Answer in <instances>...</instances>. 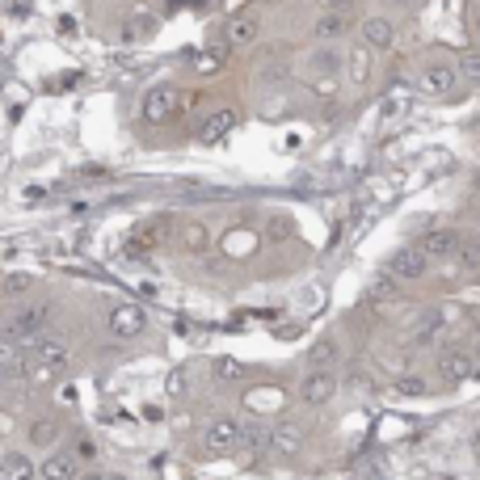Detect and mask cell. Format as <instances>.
Masks as SVG:
<instances>
[{"instance_id":"cell-34","label":"cell","mask_w":480,"mask_h":480,"mask_svg":"<svg viewBox=\"0 0 480 480\" xmlns=\"http://www.w3.org/2000/svg\"><path fill=\"white\" fill-rule=\"evenodd\" d=\"M476 249H480V228H476Z\"/></svg>"},{"instance_id":"cell-32","label":"cell","mask_w":480,"mask_h":480,"mask_svg":"<svg viewBox=\"0 0 480 480\" xmlns=\"http://www.w3.org/2000/svg\"><path fill=\"white\" fill-rule=\"evenodd\" d=\"M472 30H476V38H480V9H476V17H472Z\"/></svg>"},{"instance_id":"cell-1","label":"cell","mask_w":480,"mask_h":480,"mask_svg":"<svg viewBox=\"0 0 480 480\" xmlns=\"http://www.w3.org/2000/svg\"><path fill=\"white\" fill-rule=\"evenodd\" d=\"M60 367H68V341L60 333H38L34 341H26V354H21V367H17V375L51 380Z\"/></svg>"},{"instance_id":"cell-5","label":"cell","mask_w":480,"mask_h":480,"mask_svg":"<svg viewBox=\"0 0 480 480\" xmlns=\"http://www.w3.org/2000/svg\"><path fill=\"white\" fill-rule=\"evenodd\" d=\"M177 106H181V93H177L173 84H156V89H148L144 97V123H152V127H160V123H169L177 114Z\"/></svg>"},{"instance_id":"cell-4","label":"cell","mask_w":480,"mask_h":480,"mask_svg":"<svg viewBox=\"0 0 480 480\" xmlns=\"http://www.w3.org/2000/svg\"><path fill=\"white\" fill-rule=\"evenodd\" d=\"M203 443H207V455H232V451L244 447V430H240L232 417H220V421L207 426Z\"/></svg>"},{"instance_id":"cell-24","label":"cell","mask_w":480,"mask_h":480,"mask_svg":"<svg viewBox=\"0 0 480 480\" xmlns=\"http://www.w3.org/2000/svg\"><path fill=\"white\" fill-rule=\"evenodd\" d=\"M34 287V274H4L0 278V295H21Z\"/></svg>"},{"instance_id":"cell-20","label":"cell","mask_w":480,"mask_h":480,"mask_svg":"<svg viewBox=\"0 0 480 480\" xmlns=\"http://www.w3.org/2000/svg\"><path fill=\"white\" fill-rule=\"evenodd\" d=\"M181 244H186V253L203 257L211 249V232L203 224H186V228H181Z\"/></svg>"},{"instance_id":"cell-21","label":"cell","mask_w":480,"mask_h":480,"mask_svg":"<svg viewBox=\"0 0 480 480\" xmlns=\"http://www.w3.org/2000/svg\"><path fill=\"white\" fill-rule=\"evenodd\" d=\"M17 367H21V354H17V341H9V337H0V380H9V375H17Z\"/></svg>"},{"instance_id":"cell-8","label":"cell","mask_w":480,"mask_h":480,"mask_svg":"<svg viewBox=\"0 0 480 480\" xmlns=\"http://www.w3.org/2000/svg\"><path fill=\"white\" fill-rule=\"evenodd\" d=\"M236 123H240V114L232 110V106H220V110L198 127V144H220V140H228V135L236 131Z\"/></svg>"},{"instance_id":"cell-6","label":"cell","mask_w":480,"mask_h":480,"mask_svg":"<svg viewBox=\"0 0 480 480\" xmlns=\"http://www.w3.org/2000/svg\"><path fill=\"white\" fill-rule=\"evenodd\" d=\"M337 396V375L333 371L316 367L312 375H304V384H300V400H304L308 409H320V404H329Z\"/></svg>"},{"instance_id":"cell-17","label":"cell","mask_w":480,"mask_h":480,"mask_svg":"<svg viewBox=\"0 0 480 480\" xmlns=\"http://www.w3.org/2000/svg\"><path fill=\"white\" fill-rule=\"evenodd\" d=\"M438 333H443V316H438V312H421L413 324V341L417 346H434Z\"/></svg>"},{"instance_id":"cell-12","label":"cell","mask_w":480,"mask_h":480,"mask_svg":"<svg viewBox=\"0 0 480 480\" xmlns=\"http://www.w3.org/2000/svg\"><path fill=\"white\" fill-rule=\"evenodd\" d=\"M421 89L426 93H438V97H447L460 89V72H455V64H430L426 72H421Z\"/></svg>"},{"instance_id":"cell-13","label":"cell","mask_w":480,"mask_h":480,"mask_svg":"<svg viewBox=\"0 0 480 480\" xmlns=\"http://www.w3.org/2000/svg\"><path fill=\"white\" fill-rule=\"evenodd\" d=\"M363 43L371 51H392L396 47V26L388 21V17H367L363 21Z\"/></svg>"},{"instance_id":"cell-23","label":"cell","mask_w":480,"mask_h":480,"mask_svg":"<svg viewBox=\"0 0 480 480\" xmlns=\"http://www.w3.org/2000/svg\"><path fill=\"white\" fill-rule=\"evenodd\" d=\"M455 72H460V80L480 84V51H464V55L455 60Z\"/></svg>"},{"instance_id":"cell-33","label":"cell","mask_w":480,"mask_h":480,"mask_svg":"<svg viewBox=\"0 0 480 480\" xmlns=\"http://www.w3.org/2000/svg\"><path fill=\"white\" fill-rule=\"evenodd\" d=\"M106 480H127V476H106Z\"/></svg>"},{"instance_id":"cell-11","label":"cell","mask_w":480,"mask_h":480,"mask_svg":"<svg viewBox=\"0 0 480 480\" xmlns=\"http://www.w3.org/2000/svg\"><path fill=\"white\" fill-rule=\"evenodd\" d=\"M80 476V455L76 451H55L43 460L38 468V480H76Z\"/></svg>"},{"instance_id":"cell-2","label":"cell","mask_w":480,"mask_h":480,"mask_svg":"<svg viewBox=\"0 0 480 480\" xmlns=\"http://www.w3.org/2000/svg\"><path fill=\"white\" fill-rule=\"evenodd\" d=\"M47 320H51V308L47 304L17 308L13 316L4 320V337H9V341H34L38 333H47Z\"/></svg>"},{"instance_id":"cell-14","label":"cell","mask_w":480,"mask_h":480,"mask_svg":"<svg viewBox=\"0 0 480 480\" xmlns=\"http://www.w3.org/2000/svg\"><path fill=\"white\" fill-rule=\"evenodd\" d=\"M257 34H261L257 17H232L224 26V43L228 47H249V43H257Z\"/></svg>"},{"instance_id":"cell-35","label":"cell","mask_w":480,"mask_h":480,"mask_svg":"<svg viewBox=\"0 0 480 480\" xmlns=\"http://www.w3.org/2000/svg\"><path fill=\"white\" fill-rule=\"evenodd\" d=\"M476 329H480V316H476Z\"/></svg>"},{"instance_id":"cell-26","label":"cell","mask_w":480,"mask_h":480,"mask_svg":"<svg viewBox=\"0 0 480 480\" xmlns=\"http://www.w3.org/2000/svg\"><path fill=\"white\" fill-rule=\"evenodd\" d=\"M392 388H396L400 396H426V380H417V375H400Z\"/></svg>"},{"instance_id":"cell-30","label":"cell","mask_w":480,"mask_h":480,"mask_svg":"<svg viewBox=\"0 0 480 480\" xmlns=\"http://www.w3.org/2000/svg\"><path fill=\"white\" fill-rule=\"evenodd\" d=\"M324 4H329V13H341V17L354 9V0H324Z\"/></svg>"},{"instance_id":"cell-25","label":"cell","mask_w":480,"mask_h":480,"mask_svg":"<svg viewBox=\"0 0 480 480\" xmlns=\"http://www.w3.org/2000/svg\"><path fill=\"white\" fill-rule=\"evenodd\" d=\"M341 30H346V17L341 13H324L316 21V38H333V34H341Z\"/></svg>"},{"instance_id":"cell-29","label":"cell","mask_w":480,"mask_h":480,"mask_svg":"<svg viewBox=\"0 0 480 480\" xmlns=\"http://www.w3.org/2000/svg\"><path fill=\"white\" fill-rule=\"evenodd\" d=\"M333 346H312V354H308V358H312V363H333Z\"/></svg>"},{"instance_id":"cell-18","label":"cell","mask_w":480,"mask_h":480,"mask_svg":"<svg viewBox=\"0 0 480 480\" xmlns=\"http://www.w3.org/2000/svg\"><path fill=\"white\" fill-rule=\"evenodd\" d=\"M224 60H228V43L198 51V55H194V72H203V76H215V72L224 68Z\"/></svg>"},{"instance_id":"cell-15","label":"cell","mask_w":480,"mask_h":480,"mask_svg":"<svg viewBox=\"0 0 480 480\" xmlns=\"http://www.w3.org/2000/svg\"><path fill=\"white\" fill-rule=\"evenodd\" d=\"M304 447V430L300 426H270V451L274 455H295V451Z\"/></svg>"},{"instance_id":"cell-3","label":"cell","mask_w":480,"mask_h":480,"mask_svg":"<svg viewBox=\"0 0 480 480\" xmlns=\"http://www.w3.org/2000/svg\"><path fill=\"white\" fill-rule=\"evenodd\" d=\"M430 270V257L421 253L417 244H400L396 253L388 257V278H400V283H413Z\"/></svg>"},{"instance_id":"cell-27","label":"cell","mask_w":480,"mask_h":480,"mask_svg":"<svg viewBox=\"0 0 480 480\" xmlns=\"http://www.w3.org/2000/svg\"><path fill=\"white\" fill-rule=\"evenodd\" d=\"M152 26H156V21H152V17H131L127 21V38H144V34H152Z\"/></svg>"},{"instance_id":"cell-28","label":"cell","mask_w":480,"mask_h":480,"mask_svg":"<svg viewBox=\"0 0 480 480\" xmlns=\"http://www.w3.org/2000/svg\"><path fill=\"white\" fill-rule=\"evenodd\" d=\"M215 375H220V380H240L244 367H240L236 358H220V363H215Z\"/></svg>"},{"instance_id":"cell-9","label":"cell","mask_w":480,"mask_h":480,"mask_svg":"<svg viewBox=\"0 0 480 480\" xmlns=\"http://www.w3.org/2000/svg\"><path fill=\"white\" fill-rule=\"evenodd\" d=\"M144 324H148V316H144V308H140V304L110 308V333L114 337H140V333H144Z\"/></svg>"},{"instance_id":"cell-7","label":"cell","mask_w":480,"mask_h":480,"mask_svg":"<svg viewBox=\"0 0 480 480\" xmlns=\"http://www.w3.org/2000/svg\"><path fill=\"white\" fill-rule=\"evenodd\" d=\"M460 244H464V240H460V232H451V228H434V232H426V236H421V244H417V249L430 257V261H451V257L460 253Z\"/></svg>"},{"instance_id":"cell-31","label":"cell","mask_w":480,"mask_h":480,"mask_svg":"<svg viewBox=\"0 0 480 480\" xmlns=\"http://www.w3.org/2000/svg\"><path fill=\"white\" fill-rule=\"evenodd\" d=\"M76 480H106V476H97V472H80Z\"/></svg>"},{"instance_id":"cell-16","label":"cell","mask_w":480,"mask_h":480,"mask_svg":"<svg viewBox=\"0 0 480 480\" xmlns=\"http://www.w3.org/2000/svg\"><path fill=\"white\" fill-rule=\"evenodd\" d=\"M0 480H38V468H34L21 451H9V455L0 460Z\"/></svg>"},{"instance_id":"cell-19","label":"cell","mask_w":480,"mask_h":480,"mask_svg":"<svg viewBox=\"0 0 480 480\" xmlns=\"http://www.w3.org/2000/svg\"><path fill=\"white\" fill-rule=\"evenodd\" d=\"M51 443H60V426H55L51 417H38V421H30V447L47 451Z\"/></svg>"},{"instance_id":"cell-10","label":"cell","mask_w":480,"mask_h":480,"mask_svg":"<svg viewBox=\"0 0 480 480\" xmlns=\"http://www.w3.org/2000/svg\"><path fill=\"white\" fill-rule=\"evenodd\" d=\"M438 375L447 380V384H464L476 375V363H472V354L464 350H443L438 354Z\"/></svg>"},{"instance_id":"cell-22","label":"cell","mask_w":480,"mask_h":480,"mask_svg":"<svg viewBox=\"0 0 480 480\" xmlns=\"http://www.w3.org/2000/svg\"><path fill=\"white\" fill-rule=\"evenodd\" d=\"M240 430H244V447L249 451H270V426L249 421V426H240Z\"/></svg>"}]
</instances>
